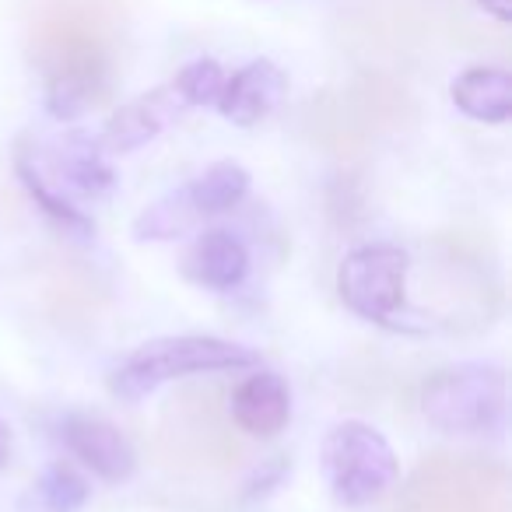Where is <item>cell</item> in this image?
Masks as SVG:
<instances>
[{"instance_id": "6", "label": "cell", "mask_w": 512, "mask_h": 512, "mask_svg": "<svg viewBox=\"0 0 512 512\" xmlns=\"http://www.w3.org/2000/svg\"><path fill=\"white\" fill-rule=\"evenodd\" d=\"M407 253L390 242L351 249L337 271L341 302L369 323H390L407 299Z\"/></svg>"}, {"instance_id": "10", "label": "cell", "mask_w": 512, "mask_h": 512, "mask_svg": "<svg viewBox=\"0 0 512 512\" xmlns=\"http://www.w3.org/2000/svg\"><path fill=\"white\" fill-rule=\"evenodd\" d=\"M249 271V249L239 235L225 232V228H207L197 235L183 260V274L200 288L211 292H232L242 285Z\"/></svg>"}, {"instance_id": "12", "label": "cell", "mask_w": 512, "mask_h": 512, "mask_svg": "<svg viewBox=\"0 0 512 512\" xmlns=\"http://www.w3.org/2000/svg\"><path fill=\"white\" fill-rule=\"evenodd\" d=\"M453 102L463 116L481 123H505L512 116V78L498 67H470L453 81Z\"/></svg>"}, {"instance_id": "15", "label": "cell", "mask_w": 512, "mask_h": 512, "mask_svg": "<svg viewBox=\"0 0 512 512\" xmlns=\"http://www.w3.org/2000/svg\"><path fill=\"white\" fill-rule=\"evenodd\" d=\"M88 495H92V488L71 463H53L29 488L22 505L25 512H78L85 509Z\"/></svg>"}, {"instance_id": "16", "label": "cell", "mask_w": 512, "mask_h": 512, "mask_svg": "<svg viewBox=\"0 0 512 512\" xmlns=\"http://www.w3.org/2000/svg\"><path fill=\"white\" fill-rule=\"evenodd\" d=\"M200 221L197 207L190 204L186 197V186L176 193H165L162 200L148 204L141 214L134 218V239H151V242H169V239H179V235L193 232Z\"/></svg>"}, {"instance_id": "18", "label": "cell", "mask_w": 512, "mask_h": 512, "mask_svg": "<svg viewBox=\"0 0 512 512\" xmlns=\"http://www.w3.org/2000/svg\"><path fill=\"white\" fill-rule=\"evenodd\" d=\"M221 85H225V74L214 60H193L172 81L183 106H211V102H218Z\"/></svg>"}, {"instance_id": "13", "label": "cell", "mask_w": 512, "mask_h": 512, "mask_svg": "<svg viewBox=\"0 0 512 512\" xmlns=\"http://www.w3.org/2000/svg\"><path fill=\"white\" fill-rule=\"evenodd\" d=\"M53 172L60 179H67V186L81 193H92V197H102V193L113 190L116 176L113 165L102 158V144L88 141V137H67L64 144L53 155Z\"/></svg>"}, {"instance_id": "1", "label": "cell", "mask_w": 512, "mask_h": 512, "mask_svg": "<svg viewBox=\"0 0 512 512\" xmlns=\"http://www.w3.org/2000/svg\"><path fill=\"white\" fill-rule=\"evenodd\" d=\"M120 0H32L29 50L46 81V106L74 120L109 95L120 57Z\"/></svg>"}, {"instance_id": "4", "label": "cell", "mask_w": 512, "mask_h": 512, "mask_svg": "<svg viewBox=\"0 0 512 512\" xmlns=\"http://www.w3.org/2000/svg\"><path fill=\"white\" fill-rule=\"evenodd\" d=\"M421 414L446 435L495 432L505 418V372L488 362L449 365L425 383Z\"/></svg>"}, {"instance_id": "17", "label": "cell", "mask_w": 512, "mask_h": 512, "mask_svg": "<svg viewBox=\"0 0 512 512\" xmlns=\"http://www.w3.org/2000/svg\"><path fill=\"white\" fill-rule=\"evenodd\" d=\"M15 165H18V176H22V183H25V190L32 193V200H36L39 207H43L50 218H57L64 228H74V232H81V235H88L92 232V221L85 218V214L78 211V207L71 204L67 197H60L57 190L50 186V179L39 172V165H36V158H32V151L25 148H18V158H15Z\"/></svg>"}, {"instance_id": "2", "label": "cell", "mask_w": 512, "mask_h": 512, "mask_svg": "<svg viewBox=\"0 0 512 512\" xmlns=\"http://www.w3.org/2000/svg\"><path fill=\"white\" fill-rule=\"evenodd\" d=\"M256 351L242 348V344L221 341V337H155L144 341L120 369L109 379V390L127 404H137L158 386L172 383V379L186 376H204V372H232V369H253Z\"/></svg>"}, {"instance_id": "7", "label": "cell", "mask_w": 512, "mask_h": 512, "mask_svg": "<svg viewBox=\"0 0 512 512\" xmlns=\"http://www.w3.org/2000/svg\"><path fill=\"white\" fill-rule=\"evenodd\" d=\"M64 442L74 460H81V467H88L102 481L123 484L134 477L137 453L113 421L95 414H71L64 418Z\"/></svg>"}, {"instance_id": "5", "label": "cell", "mask_w": 512, "mask_h": 512, "mask_svg": "<svg viewBox=\"0 0 512 512\" xmlns=\"http://www.w3.org/2000/svg\"><path fill=\"white\" fill-rule=\"evenodd\" d=\"M397 512H509L505 474L481 463L432 460L414 474Z\"/></svg>"}, {"instance_id": "8", "label": "cell", "mask_w": 512, "mask_h": 512, "mask_svg": "<svg viewBox=\"0 0 512 512\" xmlns=\"http://www.w3.org/2000/svg\"><path fill=\"white\" fill-rule=\"evenodd\" d=\"M228 414L239 425V432L253 439H274L292 421V390L278 372L256 369L235 386Z\"/></svg>"}, {"instance_id": "20", "label": "cell", "mask_w": 512, "mask_h": 512, "mask_svg": "<svg viewBox=\"0 0 512 512\" xmlns=\"http://www.w3.org/2000/svg\"><path fill=\"white\" fill-rule=\"evenodd\" d=\"M481 4H491V8H495L498 22H505V18H509V11H505V0H481Z\"/></svg>"}, {"instance_id": "14", "label": "cell", "mask_w": 512, "mask_h": 512, "mask_svg": "<svg viewBox=\"0 0 512 512\" xmlns=\"http://www.w3.org/2000/svg\"><path fill=\"white\" fill-rule=\"evenodd\" d=\"M246 193H249V172L235 162H214L193 183H186V197L197 207L200 218L232 211Z\"/></svg>"}, {"instance_id": "19", "label": "cell", "mask_w": 512, "mask_h": 512, "mask_svg": "<svg viewBox=\"0 0 512 512\" xmlns=\"http://www.w3.org/2000/svg\"><path fill=\"white\" fill-rule=\"evenodd\" d=\"M8 456H11V428L0 421V467L8 463Z\"/></svg>"}, {"instance_id": "11", "label": "cell", "mask_w": 512, "mask_h": 512, "mask_svg": "<svg viewBox=\"0 0 512 512\" xmlns=\"http://www.w3.org/2000/svg\"><path fill=\"white\" fill-rule=\"evenodd\" d=\"M183 109V99L176 95V88H158L151 95H141L137 102L123 106L113 120L106 123V134H102V148L113 151V155H127V151H137L141 144L155 141L165 127L179 116Z\"/></svg>"}, {"instance_id": "9", "label": "cell", "mask_w": 512, "mask_h": 512, "mask_svg": "<svg viewBox=\"0 0 512 512\" xmlns=\"http://www.w3.org/2000/svg\"><path fill=\"white\" fill-rule=\"evenodd\" d=\"M285 92H288V78L281 74V67H274L271 60H256V64L242 67L239 74L225 78L214 106L235 127H256V123L267 120L278 109Z\"/></svg>"}, {"instance_id": "3", "label": "cell", "mask_w": 512, "mask_h": 512, "mask_svg": "<svg viewBox=\"0 0 512 512\" xmlns=\"http://www.w3.org/2000/svg\"><path fill=\"white\" fill-rule=\"evenodd\" d=\"M323 477L337 505L365 509L400 481V460L386 435L365 421H341L323 439Z\"/></svg>"}]
</instances>
